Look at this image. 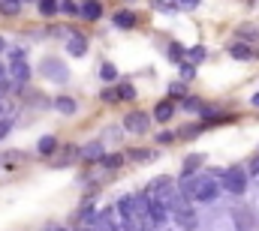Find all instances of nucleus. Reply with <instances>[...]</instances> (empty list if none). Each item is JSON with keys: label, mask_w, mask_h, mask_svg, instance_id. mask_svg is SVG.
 <instances>
[{"label": "nucleus", "mask_w": 259, "mask_h": 231, "mask_svg": "<svg viewBox=\"0 0 259 231\" xmlns=\"http://www.w3.org/2000/svg\"><path fill=\"white\" fill-rule=\"evenodd\" d=\"M9 57H12V60L24 57V48H9Z\"/></svg>", "instance_id": "obj_35"}, {"label": "nucleus", "mask_w": 259, "mask_h": 231, "mask_svg": "<svg viewBox=\"0 0 259 231\" xmlns=\"http://www.w3.org/2000/svg\"><path fill=\"white\" fill-rule=\"evenodd\" d=\"M100 78H103V81H115V78H118V69H115L112 63H103V66H100Z\"/></svg>", "instance_id": "obj_22"}, {"label": "nucleus", "mask_w": 259, "mask_h": 231, "mask_svg": "<svg viewBox=\"0 0 259 231\" xmlns=\"http://www.w3.org/2000/svg\"><path fill=\"white\" fill-rule=\"evenodd\" d=\"M202 159L205 156H199V153H193V156H187V162H184V174H193L199 165H202Z\"/></svg>", "instance_id": "obj_23"}, {"label": "nucleus", "mask_w": 259, "mask_h": 231, "mask_svg": "<svg viewBox=\"0 0 259 231\" xmlns=\"http://www.w3.org/2000/svg\"><path fill=\"white\" fill-rule=\"evenodd\" d=\"M42 72H46L52 81H61V84L69 78V69H66L61 60H46V63H42Z\"/></svg>", "instance_id": "obj_5"}, {"label": "nucleus", "mask_w": 259, "mask_h": 231, "mask_svg": "<svg viewBox=\"0 0 259 231\" xmlns=\"http://www.w3.org/2000/svg\"><path fill=\"white\" fill-rule=\"evenodd\" d=\"M154 6H157V9H175L178 0H154Z\"/></svg>", "instance_id": "obj_31"}, {"label": "nucleus", "mask_w": 259, "mask_h": 231, "mask_svg": "<svg viewBox=\"0 0 259 231\" xmlns=\"http://www.w3.org/2000/svg\"><path fill=\"white\" fill-rule=\"evenodd\" d=\"M118 213L130 219V216H136V195H124L121 201H118Z\"/></svg>", "instance_id": "obj_12"}, {"label": "nucleus", "mask_w": 259, "mask_h": 231, "mask_svg": "<svg viewBox=\"0 0 259 231\" xmlns=\"http://www.w3.org/2000/svg\"><path fill=\"white\" fill-rule=\"evenodd\" d=\"M100 99H103V102H115V99H118V93H115V90H103V93H100Z\"/></svg>", "instance_id": "obj_33"}, {"label": "nucleus", "mask_w": 259, "mask_h": 231, "mask_svg": "<svg viewBox=\"0 0 259 231\" xmlns=\"http://www.w3.org/2000/svg\"><path fill=\"white\" fill-rule=\"evenodd\" d=\"M52 231H55V228H52ZM58 231H61V228H58Z\"/></svg>", "instance_id": "obj_40"}, {"label": "nucleus", "mask_w": 259, "mask_h": 231, "mask_svg": "<svg viewBox=\"0 0 259 231\" xmlns=\"http://www.w3.org/2000/svg\"><path fill=\"white\" fill-rule=\"evenodd\" d=\"M9 129H12V120H9V117H0V138H6Z\"/></svg>", "instance_id": "obj_30"}, {"label": "nucleus", "mask_w": 259, "mask_h": 231, "mask_svg": "<svg viewBox=\"0 0 259 231\" xmlns=\"http://www.w3.org/2000/svg\"><path fill=\"white\" fill-rule=\"evenodd\" d=\"M0 12L3 15H18L21 12V0H0Z\"/></svg>", "instance_id": "obj_20"}, {"label": "nucleus", "mask_w": 259, "mask_h": 231, "mask_svg": "<svg viewBox=\"0 0 259 231\" xmlns=\"http://www.w3.org/2000/svg\"><path fill=\"white\" fill-rule=\"evenodd\" d=\"M58 9L66 12V15H78V6H75V3H69V0H61V3H58Z\"/></svg>", "instance_id": "obj_27"}, {"label": "nucleus", "mask_w": 259, "mask_h": 231, "mask_svg": "<svg viewBox=\"0 0 259 231\" xmlns=\"http://www.w3.org/2000/svg\"><path fill=\"white\" fill-rule=\"evenodd\" d=\"M229 54L235 60H250V45H244V42H235L232 48H229Z\"/></svg>", "instance_id": "obj_18"}, {"label": "nucleus", "mask_w": 259, "mask_h": 231, "mask_svg": "<svg viewBox=\"0 0 259 231\" xmlns=\"http://www.w3.org/2000/svg\"><path fill=\"white\" fill-rule=\"evenodd\" d=\"M9 75H12L18 84H24V81L30 78V66L24 63V57H18V60H12V63H9Z\"/></svg>", "instance_id": "obj_8"}, {"label": "nucleus", "mask_w": 259, "mask_h": 231, "mask_svg": "<svg viewBox=\"0 0 259 231\" xmlns=\"http://www.w3.org/2000/svg\"><path fill=\"white\" fill-rule=\"evenodd\" d=\"M127 156L136 159V162H151V159H154V150H148V147H130Z\"/></svg>", "instance_id": "obj_15"}, {"label": "nucleus", "mask_w": 259, "mask_h": 231, "mask_svg": "<svg viewBox=\"0 0 259 231\" xmlns=\"http://www.w3.org/2000/svg\"><path fill=\"white\" fill-rule=\"evenodd\" d=\"M253 105H259V93H256V96H253Z\"/></svg>", "instance_id": "obj_39"}, {"label": "nucleus", "mask_w": 259, "mask_h": 231, "mask_svg": "<svg viewBox=\"0 0 259 231\" xmlns=\"http://www.w3.org/2000/svg\"><path fill=\"white\" fill-rule=\"evenodd\" d=\"M118 99H136V87L130 84V81H124V84H118Z\"/></svg>", "instance_id": "obj_21"}, {"label": "nucleus", "mask_w": 259, "mask_h": 231, "mask_svg": "<svg viewBox=\"0 0 259 231\" xmlns=\"http://www.w3.org/2000/svg\"><path fill=\"white\" fill-rule=\"evenodd\" d=\"M169 57H172V60H175V63H178V60L184 57V48H181L178 42H175V45H169Z\"/></svg>", "instance_id": "obj_28"}, {"label": "nucleus", "mask_w": 259, "mask_h": 231, "mask_svg": "<svg viewBox=\"0 0 259 231\" xmlns=\"http://www.w3.org/2000/svg\"><path fill=\"white\" fill-rule=\"evenodd\" d=\"M78 15H81V18H88V21H97V18L103 15V6H100V0H84V3L78 6Z\"/></svg>", "instance_id": "obj_9"}, {"label": "nucleus", "mask_w": 259, "mask_h": 231, "mask_svg": "<svg viewBox=\"0 0 259 231\" xmlns=\"http://www.w3.org/2000/svg\"><path fill=\"white\" fill-rule=\"evenodd\" d=\"M196 132H199V126H187L184 129V138H196Z\"/></svg>", "instance_id": "obj_36"}, {"label": "nucleus", "mask_w": 259, "mask_h": 231, "mask_svg": "<svg viewBox=\"0 0 259 231\" xmlns=\"http://www.w3.org/2000/svg\"><path fill=\"white\" fill-rule=\"evenodd\" d=\"M39 12H42V15L58 12V0H39Z\"/></svg>", "instance_id": "obj_25"}, {"label": "nucleus", "mask_w": 259, "mask_h": 231, "mask_svg": "<svg viewBox=\"0 0 259 231\" xmlns=\"http://www.w3.org/2000/svg\"><path fill=\"white\" fill-rule=\"evenodd\" d=\"M172 114H175V102H172V99H166V102H160V105L154 108V120H160V123L172 120Z\"/></svg>", "instance_id": "obj_11"}, {"label": "nucleus", "mask_w": 259, "mask_h": 231, "mask_svg": "<svg viewBox=\"0 0 259 231\" xmlns=\"http://www.w3.org/2000/svg\"><path fill=\"white\" fill-rule=\"evenodd\" d=\"M250 171H253V174H259V159L253 162V165H250Z\"/></svg>", "instance_id": "obj_37"}, {"label": "nucleus", "mask_w": 259, "mask_h": 231, "mask_svg": "<svg viewBox=\"0 0 259 231\" xmlns=\"http://www.w3.org/2000/svg\"><path fill=\"white\" fill-rule=\"evenodd\" d=\"M58 150V135H46V138H39V153L42 156H52Z\"/></svg>", "instance_id": "obj_14"}, {"label": "nucleus", "mask_w": 259, "mask_h": 231, "mask_svg": "<svg viewBox=\"0 0 259 231\" xmlns=\"http://www.w3.org/2000/svg\"><path fill=\"white\" fill-rule=\"evenodd\" d=\"M181 192L196 198V201H214L220 195V183H214L211 177H187Z\"/></svg>", "instance_id": "obj_1"}, {"label": "nucleus", "mask_w": 259, "mask_h": 231, "mask_svg": "<svg viewBox=\"0 0 259 231\" xmlns=\"http://www.w3.org/2000/svg\"><path fill=\"white\" fill-rule=\"evenodd\" d=\"M121 162H124V156H118V153H103L100 156V165L103 168H121Z\"/></svg>", "instance_id": "obj_16"}, {"label": "nucleus", "mask_w": 259, "mask_h": 231, "mask_svg": "<svg viewBox=\"0 0 259 231\" xmlns=\"http://www.w3.org/2000/svg\"><path fill=\"white\" fill-rule=\"evenodd\" d=\"M3 51H6V42H3V39H0V54H3Z\"/></svg>", "instance_id": "obj_38"}, {"label": "nucleus", "mask_w": 259, "mask_h": 231, "mask_svg": "<svg viewBox=\"0 0 259 231\" xmlns=\"http://www.w3.org/2000/svg\"><path fill=\"white\" fill-rule=\"evenodd\" d=\"M184 111H202V99H196V96H184Z\"/></svg>", "instance_id": "obj_24"}, {"label": "nucleus", "mask_w": 259, "mask_h": 231, "mask_svg": "<svg viewBox=\"0 0 259 231\" xmlns=\"http://www.w3.org/2000/svg\"><path fill=\"white\" fill-rule=\"evenodd\" d=\"M175 192H178V189L172 186V180H169V177H157V180H151V198H157V201H163V204H166Z\"/></svg>", "instance_id": "obj_4"}, {"label": "nucleus", "mask_w": 259, "mask_h": 231, "mask_svg": "<svg viewBox=\"0 0 259 231\" xmlns=\"http://www.w3.org/2000/svg\"><path fill=\"white\" fill-rule=\"evenodd\" d=\"M145 216H148L154 225H163V222H166V216H169V210H166V204H163V201L151 198V201H148V210H145Z\"/></svg>", "instance_id": "obj_6"}, {"label": "nucleus", "mask_w": 259, "mask_h": 231, "mask_svg": "<svg viewBox=\"0 0 259 231\" xmlns=\"http://www.w3.org/2000/svg\"><path fill=\"white\" fill-rule=\"evenodd\" d=\"M184 54H187V63H190V66H196V63H202V60L208 57V51H205L202 45H196V48H190V51H184Z\"/></svg>", "instance_id": "obj_19"}, {"label": "nucleus", "mask_w": 259, "mask_h": 231, "mask_svg": "<svg viewBox=\"0 0 259 231\" xmlns=\"http://www.w3.org/2000/svg\"><path fill=\"white\" fill-rule=\"evenodd\" d=\"M157 141H160V144H172V141H175V132H160Z\"/></svg>", "instance_id": "obj_32"}, {"label": "nucleus", "mask_w": 259, "mask_h": 231, "mask_svg": "<svg viewBox=\"0 0 259 231\" xmlns=\"http://www.w3.org/2000/svg\"><path fill=\"white\" fill-rule=\"evenodd\" d=\"M66 51H69L72 57H81V54H88V36H81V33H72V36H69V42H66Z\"/></svg>", "instance_id": "obj_7"}, {"label": "nucleus", "mask_w": 259, "mask_h": 231, "mask_svg": "<svg viewBox=\"0 0 259 231\" xmlns=\"http://www.w3.org/2000/svg\"><path fill=\"white\" fill-rule=\"evenodd\" d=\"M148 126H151V117L145 114V111H130L124 117V129H127L130 135H142V132H148Z\"/></svg>", "instance_id": "obj_3"}, {"label": "nucleus", "mask_w": 259, "mask_h": 231, "mask_svg": "<svg viewBox=\"0 0 259 231\" xmlns=\"http://www.w3.org/2000/svg\"><path fill=\"white\" fill-rule=\"evenodd\" d=\"M103 153H106V150H103V144H100V141H94V144H84V147L78 150V156H81V159H100Z\"/></svg>", "instance_id": "obj_13"}, {"label": "nucleus", "mask_w": 259, "mask_h": 231, "mask_svg": "<svg viewBox=\"0 0 259 231\" xmlns=\"http://www.w3.org/2000/svg\"><path fill=\"white\" fill-rule=\"evenodd\" d=\"M238 36H241L244 42H250V39H256V36H259V30H256V27H241V30H238Z\"/></svg>", "instance_id": "obj_26"}, {"label": "nucleus", "mask_w": 259, "mask_h": 231, "mask_svg": "<svg viewBox=\"0 0 259 231\" xmlns=\"http://www.w3.org/2000/svg\"><path fill=\"white\" fill-rule=\"evenodd\" d=\"M55 108H58L61 114H75V102H72L69 96H58V99H55Z\"/></svg>", "instance_id": "obj_17"}, {"label": "nucleus", "mask_w": 259, "mask_h": 231, "mask_svg": "<svg viewBox=\"0 0 259 231\" xmlns=\"http://www.w3.org/2000/svg\"><path fill=\"white\" fill-rule=\"evenodd\" d=\"M169 93H172V96H178V99H184V96H187V90H184V84H178V81H175V84L169 87Z\"/></svg>", "instance_id": "obj_29"}, {"label": "nucleus", "mask_w": 259, "mask_h": 231, "mask_svg": "<svg viewBox=\"0 0 259 231\" xmlns=\"http://www.w3.org/2000/svg\"><path fill=\"white\" fill-rule=\"evenodd\" d=\"M223 186H226V192L241 195V192L247 189V171H244V168H229V171H223Z\"/></svg>", "instance_id": "obj_2"}, {"label": "nucleus", "mask_w": 259, "mask_h": 231, "mask_svg": "<svg viewBox=\"0 0 259 231\" xmlns=\"http://www.w3.org/2000/svg\"><path fill=\"white\" fill-rule=\"evenodd\" d=\"M178 6H184V9H196L199 0H178Z\"/></svg>", "instance_id": "obj_34"}, {"label": "nucleus", "mask_w": 259, "mask_h": 231, "mask_svg": "<svg viewBox=\"0 0 259 231\" xmlns=\"http://www.w3.org/2000/svg\"><path fill=\"white\" fill-rule=\"evenodd\" d=\"M115 24L124 27V30H127V27H136V24H139V15H136L133 9H121V12H115Z\"/></svg>", "instance_id": "obj_10"}]
</instances>
